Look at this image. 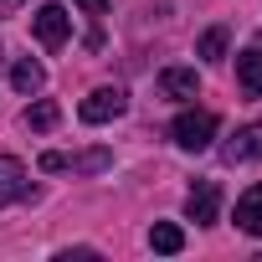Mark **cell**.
<instances>
[{"mask_svg": "<svg viewBox=\"0 0 262 262\" xmlns=\"http://www.w3.org/2000/svg\"><path fill=\"white\" fill-rule=\"evenodd\" d=\"M170 139H175L185 155L211 149V139H216V113H206V108H185V113L170 123Z\"/></svg>", "mask_w": 262, "mask_h": 262, "instance_id": "6da1fadb", "label": "cell"}, {"mask_svg": "<svg viewBox=\"0 0 262 262\" xmlns=\"http://www.w3.org/2000/svg\"><path fill=\"white\" fill-rule=\"evenodd\" d=\"M123 108H128L123 88H93V93L77 103V118H82V123H113Z\"/></svg>", "mask_w": 262, "mask_h": 262, "instance_id": "7a4b0ae2", "label": "cell"}, {"mask_svg": "<svg viewBox=\"0 0 262 262\" xmlns=\"http://www.w3.org/2000/svg\"><path fill=\"white\" fill-rule=\"evenodd\" d=\"M108 165H113V155H108V149H82V155H57V149H47V155H41V170H47V175H57V170L98 175V170H108Z\"/></svg>", "mask_w": 262, "mask_h": 262, "instance_id": "3957f363", "label": "cell"}, {"mask_svg": "<svg viewBox=\"0 0 262 262\" xmlns=\"http://www.w3.org/2000/svg\"><path fill=\"white\" fill-rule=\"evenodd\" d=\"M221 160H226V165H252V160H262V123H242L236 134L221 144Z\"/></svg>", "mask_w": 262, "mask_h": 262, "instance_id": "277c9868", "label": "cell"}, {"mask_svg": "<svg viewBox=\"0 0 262 262\" xmlns=\"http://www.w3.org/2000/svg\"><path fill=\"white\" fill-rule=\"evenodd\" d=\"M31 31H36V41H41V47H62V41H67V31H72V16H67L62 6H36Z\"/></svg>", "mask_w": 262, "mask_h": 262, "instance_id": "5b68a950", "label": "cell"}, {"mask_svg": "<svg viewBox=\"0 0 262 262\" xmlns=\"http://www.w3.org/2000/svg\"><path fill=\"white\" fill-rule=\"evenodd\" d=\"M216 211H221V190H216V180H195L190 195H185V216H190L195 226H211Z\"/></svg>", "mask_w": 262, "mask_h": 262, "instance_id": "8992f818", "label": "cell"}, {"mask_svg": "<svg viewBox=\"0 0 262 262\" xmlns=\"http://www.w3.org/2000/svg\"><path fill=\"white\" fill-rule=\"evenodd\" d=\"M26 165L16 155H0V206H11V201H26Z\"/></svg>", "mask_w": 262, "mask_h": 262, "instance_id": "52a82bcc", "label": "cell"}, {"mask_svg": "<svg viewBox=\"0 0 262 262\" xmlns=\"http://www.w3.org/2000/svg\"><path fill=\"white\" fill-rule=\"evenodd\" d=\"M160 93H165V98H175V103L195 98V93H201V77H195V67H165V72H160Z\"/></svg>", "mask_w": 262, "mask_h": 262, "instance_id": "ba28073f", "label": "cell"}, {"mask_svg": "<svg viewBox=\"0 0 262 262\" xmlns=\"http://www.w3.org/2000/svg\"><path fill=\"white\" fill-rule=\"evenodd\" d=\"M236 226H242L247 236H262V180L236 195Z\"/></svg>", "mask_w": 262, "mask_h": 262, "instance_id": "9c48e42d", "label": "cell"}, {"mask_svg": "<svg viewBox=\"0 0 262 262\" xmlns=\"http://www.w3.org/2000/svg\"><path fill=\"white\" fill-rule=\"evenodd\" d=\"M236 82H242L247 98H262V52H257V47L236 57Z\"/></svg>", "mask_w": 262, "mask_h": 262, "instance_id": "30bf717a", "label": "cell"}, {"mask_svg": "<svg viewBox=\"0 0 262 262\" xmlns=\"http://www.w3.org/2000/svg\"><path fill=\"white\" fill-rule=\"evenodd\" d=\"M41 82H47V72H41L31 57L11 67V88H16V93H26V98H31V93H41Z\"/></svg>", "mask_w": 262, "mask_h": 262, "instance_id": "8fae6325", "label": "cell"}, {"mask_svg": "<svg viewBox=\"0 0 262 262\" xmlns=\"http://www.w3.org/2000/svg\"><path fill=\"white\" fill-rule=\"evenodd\" d=\"M149 247L170 257V252H180V247H185V231H180L175 221H155V226H149Z\"/></svg>", "mask_w": 262, "mask_h": 262, "instance_id": "7c38bea8", "label": "cell"}, {"mask_svg": "<svg viewBox=\"0 0 262 262\" xmlns=\"http://www.w3.org/2000/svg\"><path fill=\"white\" fill-rule=\"evenodd\" d=\"M57 118H62V108H57L52 98H41V103H31V108H26V128H41V134H47Z\"/></svg>", "mask_w": 262, "mask_h": 262, "instance_id": "4fadbf2b", "label": "cell"}, {"mask_svg": "<svg viewBox=\"0 0 262 262\" xmlns=\"http://www.w3.org/2000/svg\"><path fill=\"white\" fill-rule=\"evenodd\" d=\"M226 41H231L226 26H211V31L201 36V57H206V62H221V57H226Z\"/></svg>", "mask_w": 262, "mask_h": 262, "instance_id": "5bb4252c", "label": "cell"}, {"mask_svg": "<svg viewBox=\"0 0 262 262\" xmlns=\"http://www.w3.org/2000/svg\"><path fill=\"white\" fill-rule=\"evenodd\" d=\"M77 6H82L88 16H103V11H108V0H77Z\"/></svg>", "mask_w": 262, "mask_h": 262, "instance_id": "9a60e30c", "label": "cell"}]
</instances>
